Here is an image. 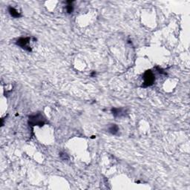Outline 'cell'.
<instances>
[{"instance_id":"1","label":"cell","mask_w":190,"mask_h":190,"mask_svg":"<svg viewBox=\"0 0 190 190\" xmlns=\"http://www.w3.org/2000/svg\"><path fill=\"white\" fill-rule=\"evenodd\" d=\"M34 39V37H20L16 42L17 46L23 48L24 50H27L30 52L32 50L31 46H30V42L31 39Z\"/></svg>"},{"instance_id":"2","label":"cell","mask_w":190,"mask_h":190,"mask_svg":"<svg viewBox=\"0 0 190 190\" xmlns=\"http://www.w3.org/2000/svg\"><path fill=\"white\" fill-rule=\"evenodd\" d=\"M143 83L142 85V87L143 88H146L149 87V86H151L153 85V83H155V74L151 70H148L146 72L144 73L143 77Z\"/></svg>"},{"instance_id":"3","label":"cell","mask_w":190,"mask_h":190,"mask_svg":"<svg viewBox=\"0 0 190 190\" xmlns=\"http://www.w3.org/2000/svg\"><path fill=\"white\" fill-rule=\"evenodd\" d=\"M28 123L30 126H43L46 123V120L40 113H37V115L29 117Z\"/></svg>"},{"instance_id":"4","label":"cell","mask_w":190,"mask_h":190,"mask_svg":"<svg viewBox=\"0 0 190 190\" xmlns=\"http://www.w3.org/2000/svg\"><path fill=\"white\" fill-rule=\"evenodd\" d=\"M111 112H112L113 115H114L115 117H120L122 116H124L126 111H125L123 108H114L111 109Z\"/></svg>"},{"instance_id":"5","label":"cell","mask_w":190,"mask_h":190,"mask_svg":"<svg viewBox=\"0 0 190 190\" xmlns=\"http://www.w3.org/2000/svg\"><path fill=\"white\" fill-rule=\"evenodd\" d=\"M8 12H9V14H10V16L13 17H14V18H19V17H22L21 12H19L16 8L11 7V6H10V7L8 8Z\"/></svg>"},{"instance_id":"6","label":"cell","mask_w":190,"mask_h":190,"mask_svg":"<svg viewBox=\"0 0 190 190\" xmlns=\"http://www.w3.org/2000/svg\"><path fill=\"white\" fill-rule=\"evenodd\" d=\"M108 130L112 135H117L118 131H119V127L116 124H111V126H109Z\"/></svg>"},{"instance_id":"7","label":"cell","mask_w":190,"mask_h":190,"mask_svg":"<svg viewBox=\"0 0 190 190\" xmlns=\"http://www.w3.org/2000/svg\"><path fill=\"white\" fill-rule=\"evenodd\" d=\"M66 10L68 14H71L72 13L73 10H74V7H73V5H68L66 6Z\"/></svg>"}]
</instances>
